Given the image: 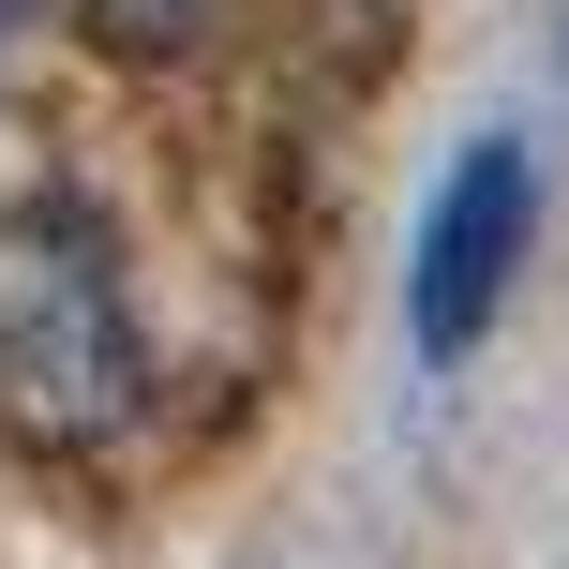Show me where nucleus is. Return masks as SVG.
<instances>
[{
    "label": "nucleus",
    "instance_id": "f03ea898",
    "mask_svg": "<svg viewBox=\"0 0 569 569\" xmlns=\"http://www.w3.org/2000/svg\"><path fill=\"white\" fill-rule=\"evenodd\" d=\"M525 240H540V166H525V136H465L450 180H435V210H420V256H405V330H420L435 375L480 360V330L525 284Z\"/></svg>",
    "mask_w": 569,
    "mask_h": 569
},
{
    "label": "nucleus",
    "instance_id": "f257e3e1",
    "mask_svg": "<svg viewBox=\"0 0 569 569\" xmlns=\"http://www.w3.org/2000/svg\"><path fill=\"white\" fill-rule=\"evenodd\" d=\"M150 405V330H136V256L90 196H16L0 210V420L30 450H120Z\"/></svg>",
    "mask_w": 569,
    "mask_h": 569
},
{
    "label": "nucleus",
    "instance_id": "7ed1b4c3",
    "mask_svg": "<svg viewBox=\"0 0 569 569\" xmlns=\"http://www.w3.org/2000/svg\"><path fill=\"white\" fill-rule=\"evenodd\" d=\"M76 16H90V46H106V60L166 76V60H196L210 30H226V0H76Z\"/></svg>",
    "mask_w": 569,
    "mask_h": 569
},
{
    "label": "nucleus",
    "instance_id": "20e7f679",
    "mask_svg": "<svg viewBox=\"0 0 569 569\" xmlns=\"http://www.w3.org/2000/svg\"><path fill=\"white\" fill-rule=\"evenodd\" d=\"M0 16H16V0H0Z\"/></svg>",
    "mask_w": 569,
    "mask_h": 569
}]
</instances>
